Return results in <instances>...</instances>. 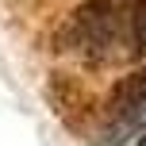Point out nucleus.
Wrapping results in <instances>:
<instances>
[{
	"mask_svg": "<svg viewBox=\"0 0 146 146\" xmlns=\"http://www.w3.org/2000/svg\"><path fill=\"white\" fill-rule=\"evenodd\" d=\"M139 146H146V135H142V142H139Z\"/></svg>",
	"mask_w": 146,
	"mask_h": 146,
	"instance_id": "4",
	"label": "nucleus"
},
{
	"mask_svg": "<svg viewBox=\"0 0 146 146\" xmlns=\"http://www.w3.org/2000/svg\"><path fill=\"white\" fill-rule=\"evenodd\" d=\"M127 54H146V0H131V27H127Z\"/></svg>",
	"mask_w": 146,
	"mask_h": 146,
	"instance_id": "3",
	"label": "nucleus"
},
{
	"mask_svg": "<svg viewBox=\"0 0 146 146\" xmlns=\"http://www.w3.org/2000/svg\"><path fill=\"white\" fill-rule=\"evenodd\" d=\"M127 27H131V0H85L62 23L58 42L62 50L81 58H108L111 50H119V38L127 46Z\"/></svg>",
	"mask_w": 146,
	"mask_h": 146,
	"instance_id": "1",
	"label": "nucleus"
},
{
	"mask_svg": "<svg viewBox=\"0 0 146 146\" xmlns=\"http://www.w3.org/2000/svg\"><path fill=\"white\" fill-rule=\"evenodd\" d=\"M104 108H108L111 119H131V115H139V111H146V62L135 66L127 77H119L115 85H111Z\"/></svg>",
	"mask_w": 146,
	"mask_h": 146,
	"instance_id": "2",
	"label": "nucleus"
}]
</instances>
